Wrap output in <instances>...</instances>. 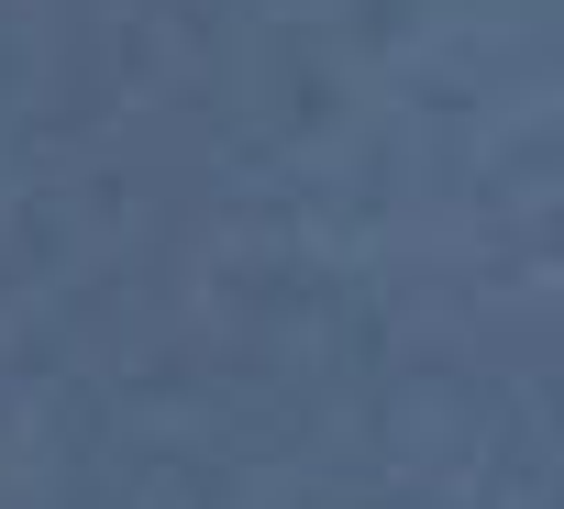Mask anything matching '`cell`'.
Wrapping results in <instances>:
<instances>
[]
</instances>
